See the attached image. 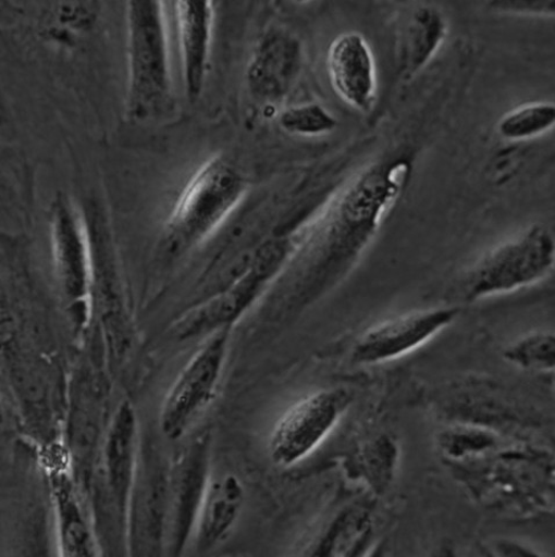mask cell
<instances>
[{
	"instance_id": "cell-1",
	"label": "cell",
	"mask_w": 555,
	"mask_h": 557,
	"mask_svg": "<svg viewBox=\"0 0 555 557\" xmlns=\"http://www.w3.org/2000/svg\"><path fill=\"white\" fill-rule=\"evenodd\" d=\"M247 191L246 178L229 161L213 159L187 183L166 224L173 253L198 246L227 220Z\"/></svg>"
},
{
	"instance_id": "cell-2",
	"label": "cell",
	"mask_w": 555,
	"mask_h": 557,
	"mask_svg": "<svg viewBox=\"0 0 555 557\" xmlns=\"http://www.w3.org/2000/svg\"><path fill=\"white\" fill-rule=\"evenodd\" d=\"M128 94L133 119L146 120L165 111L171 99V75L163 4H127Z\"/></svg>"
},
{
	"instance_id": "cell-3",
	"label": "cell",
	"mask_w": 555,
	"mask_h": 557,
	"mask_svg": "<svg viewBox=\"0 0 555 557\" xmlns=\"http://www.w3.org/2000/svg\"><path fill=\"white\" fill-rule=\"evenodd\" d=\"M286 256L284 242L264 243L232 283L208 296L180 319L173 326V335L187 341L232 329L274 281Z\"/></svg>"
},
{
	"instance_id": "cell-4",
	"label": "cell",
	"mask_w": 555,
	"mask_h": 557,
	"mask_svg": "<svg viewBox=\"0 0 555 557\" xmlns=\"http://www.w3.org/2000/svg\"><path fill=\"white\" fill-rule=\"evenodd\" d=\"M554 265V238L541 225L501 244L467 275L465 299L477 301L542 281Z\"/></svg>"
},
{
	"instance_id": "cell-5",
	"label": "cell",
	"mask_w": 555,
	"mask_h": 557,
	"mask_svg": "<svg viewBox=\"0 0 555 557\" xmlns=\"http://www.w3.org/2000/svg\"><path fill=\"white\" fill-rule=\"evenodd\" d=\"M230 331L211 335L173 383L161 412V430L168 440H181L211 404L227 358Z\"/></svg>"
},
{
	"instance_id": "cell-6",
	"label": "cell",
	"mask_w": 555,
	"mask_h": 557,
	"mask_svg": "<svg viewBox=\"0 0 555 557\" xmlns=\"http://www.w3.org/2000/svg\"><path fill=\"white\" fill-rule=\"evenodd\" d=\"M350 404L343 389L320 391L292 406L275 424L269 442L271 460L289 467L305 459L333 431Z\"/></svg>"
},
{
	"instance_id": "cell-7",
	"label": "cell",
	"mask_w": 555,
	"mask_h": 557,
	"mask_svg": "<svg viewBox=\"0 0 555 557\" xmlns=\"http://www.w3.org/2000/svg\"><path fill=\"white\" fill-rule=\"evenodd\" d=\"M458 317L456 308L411 311L369 329L356 342L353 359L380 363L400 358L435 337Z\"/></svg>"
},
{
	"instance_id": "cell-8",
	"label": "cell",
	"mask_w": 555,
	"mask_h": 557,
	"mask_svg": "<svg viewBox=\"0 0 555 557\" xmlns=\"http://www.w3.org/2000/svg\"><path fill=\"white\" fill-rule=\"evenodd\" d=\"M50 236L55 271L66 299L83 304L92 286L90 243L75 207L63 196L51 206Z\"/></svg>"
},
{
	"instance_id": "cell-9",
	"label": "cell",
	"mask_w": 555,
	"mask_h": 557,
	"mask_svg": "<svg viewBox=\"0 0 555 557\" xmlns=\"http://www.w3.org/2000/svg\"><path fill=\"white\" fill-rule=\"evenodd\" d=\"M329 78L337 96L359 113L372 111L378 91L372 49L357 32H345L329 46Z\"/></svg>"
},
{
	"instance_id": "cell-10",
	"label": "cell",
	"mask_w": 555,
	"mask_h": 557,
	"mask_svg": "<svg viewBox=\"0 0 555 557\" xmlns=\"http://www.w3.org/2000/svg\"><path fill=\"white\" fill-rule=\"evenodd\" d=\"M303 46L296 35L272 28L260 39L248 66L251 94L267 102L281 101L296 85L303 67Z\"/></svg>"
},
{
	"instance_id": "cell-11",
	"label": "cell",
	"mask_w": 555,
	"mask_h": 557,
	"mask_svg": "<svg viewBox=\"0 0 555 557\" xmlns=\"http://www.w3.org/2000/svg\"><path fill=\"white\" fill-rule=\"evenodd\" d=\"M137 434L135 410L131 403L125 400L112 417L101 457L108 492L119 519L125 527L128 524L136 478Z\"/></svg>"
},
{
	"instance_id": "cell-12",
	"label": "cell",
	"mask_w": 555,
	"mask_h": 557,
	"mask_svg": "<svg viewBox=\"0 0 555 557\" xmlns=\"http://www.w3.org/2000/svg\"><path fill=\"white\" fill-rule=\"evenodd\" d=\"M186 94L196 101L203 89L210 62L214 12L210 2L175 4Z\"/></svg>"
},
{
	"instance_id": "cell-13",
	"label": "cell",
	"mask_w": 555,
	"mask_h": 557,
	"mask_svg": "<svg viewBox=\"0 0 555 557\" xmlns=\"http://www.w3.org/2000/svg\"><path fill=\"white\" fill-rule=\"evenodd\" d=\"M446 30L445 16L437 8L420 4L408 11L397 38L398 69L406 79L419 74L436 55Z\"/></svg>"
},
{
	"instance_id": "cell-14",
	"label": "cell",
	"mask_w": 555,
	"mask_h": 557,
	"mask_svg": "<svg viewBox=\"0 0 555 557\" xmlns=\"http://www.w3.org/2000/svg\"><path fill=\"white\" fill-rule=\"evenodd\" d=\"M245 500V486L233 474L220 476L206 485L198 510V550H211L229 537Z\"/></svg>"
},
{
	"instance_id": "cell-15",
	"label": "cell",
	"mask_w": 555,
	"mask_h": 557,
	"mask_svg": "<svg viewBox=\"0 0 555 557\" xmlns=\"http://www.w3.org/2000/svg\"><path fill=\"white\" fill-rule=\"evenodd\" d=\"M168 481L162 474H153L146 482L138 496L135 508L130 510L128 524L130 533L136 535L134 543L138 547L159 548L162 542L164 517L168 505Z\"/></svg>"
},
{
	"instance_id": "cell-16",
	"label": "cell",
	"mask_w": 555,
	"mask_h": 557,
	"mask_svg": "<svg viewBox=\"0 0 555 557\" xmlns=\"http://www.w3.org/2000/svg\"><path fill=\"white\" fill-rule=\"evenodd\" d=\"M59 540L64 556H92L96 554L92 531L86 521L71 483L58 479L54 483Z\"/></svg>"
},
{
	"instance_id": "cell-17",
	"label": "cell",
	"mask_w": 555,
	"mask_h": 557,
	"mask_svg": "<svg viewBox=\"0 0 555 557\" xmlns=\"http://www.w3.org/2000/svg\"><path fill=\"white\" fill-rule=\"evenodd\" d=\"M554 122L553 103L531 102L502 116L497 124V133L507 141H527L551 131Z\"/></svg>"
},
{
	"instance_id": "cell-18",
	"label": "cell",
	"mask_w": 555,
	"mask_h": 557,
	"mask_svg": "<svg viewBox=\"0 0 555 557\" xmlns=\"http://www.w3.org/2000/svg\"><path fill=\"white\" fill-rule=\"evenodd\" d=\"M280 125L292 135L317 137L333 133L338 121L321 103L306 102L284 110L280 115Z\"/></svg>"
},
{
	"instance_id": "cell-19",
	"label": "cell",
	"mask_w": 555,
	"mask_h": 557,
	"mask_svg": "<svg viewBox=\"0 0 555 557\" xmlns=\"http://www.w3.org/2000/svg\"><path fill=\"white\" fill-rule=\"evenodd\" d=\"M505 357L520 369L531 371H553L555 364L554 335L534 333L511 344Z\"/></svg>"
},
{
	"instance_id": "cell-20",
	"label": "cell",
	"mask_w": 555,
	"mask_h": 557,
	"mask_svg": "<svg viewBox=\"0 0 555 557\" xmlns=\"http://www.w3.org/2000/svg\"><path fill=\"white\" fill-rule=\"evenodd\" d=\"M493 12L520 16H553L554 0H503L490 3Z\"/></svg>"
}]
</instances>
